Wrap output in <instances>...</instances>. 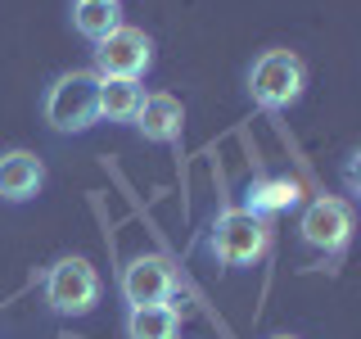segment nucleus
Segmentation results:
<instances>
[{
	"mask_svg": "<svg viewBox=\"0 0 361 339\" xmlns=\"http://www.w3.org/2000/svg\"><path fill=\"white\" fill-rule=\"evenodd\" d=\"M149 64H154V41L149 32L131 28V23H122L104 41H95V77H135L140 82Z\"/></svg>",
	"mask_w": 361,
	"mask_h": 339,
	"instance_id": "nucleus-5",
	"label": "nucleus"
},
{
	"mask_svg": "<svg viewBox=\"0 0 361 339\" xmlns=\"http://www.w3.org/2000/svg\"><path fill=\"white\" fill-rule=\"evenodd\" d=\"M145 100V86L135 77H99L95 86V109L104 122H131Z\"/></svg>",
	"mask_w": 361,
	"mask_h": 339,
	"instance_id": "nucleus-10",
	"label": "nucleus"
},
{
	"mask_svg": "<svg viewBox=\"0 0 361 339\" xmlns=\"http://www.w3.org/2000/svg\"><path fill=\"white\" fill-rule=\"evenodd\" d=\"M131 122H135V131H140L149 145H172V141H180L185 109H180L176 95H167V90H154V95L140 100V109H135Z\"/></svg>",
	"mask_w": 361,
	"mask_h": 339,
	"instance_id": "nucleus-8",
	"label": "nucleus"
},
{
	"mask_svg": "<svg viewBox=\"0 0 361 339\" xmlns=\"http://www.w3.org/2000/svg\"><path fill=\"white\" fill-rule=\"evenodd\" d=\"M271 244V222L248 208H221L208 235V254L221 267H253Z\"/></svg>",
	"mask_w": 361,
	"mask_h": 339,
	"instance_id": "nucleus-1",
	"label": "nucleus"
},
{
	"mask_svg": "<svg viewBox=\"0 0 361 339\" xmlns=\"http://www.w3.org/2000/svg\"><path fill=\"white\" fill-rule=\"evenodd\" d=\"M95 86L99 77L90 68H73V73H59L45 90V122H50L59 136H77L86 127L99 122V109H95Z\"/></svg>",
	"mask_w": 361,
	"mask_h": 339,
	"instance_id": "nucleus-3",
	"label": "nucleus"
},
{
	"mask_svg": "<svg viewBox=\"0 0 361 339\" xmlns=\"http://www.w3.org/2000/svg\"><path fill=\"white\" fill-rule=\"evenodd\" d=\"M298 181H289V177H257L253 186H248V203L244 208L248 213H257V218H271V213H285L298 203Z\"/></svg>",
	"mask_w": 361,
	"mask_h": 339,
	"instance_id": "nucleus-11",
	"label": "nucleus"
},
{
	"mask_svg": "<svg viewBox=\"0 0 361 339\" xmlns=\"http://www.w3.org/2000/svg\"><path fill=\"white\" fill-rule=\"evenodd\" d=\"M271 339H293V335H271Z\"/></svg>",
	"mask_w": 361,
	"mask_h": 339,
	"instance_id": "nucleus-14",
	"label": "nucleus"
},
{
	"mask_svg": "<svg viewBox=\"0 0 361 339\" xmlns=\"http://www.w3.org/2000/svg\"><path fill=\"white\" fill-rule=\"evenodd\" d=\"M302 86H307V64L293 50H262L253 59V68H248V95L267 113H280V109L298 105Z\"/></svg>",
	"mask_w": 361,
	"mask_h": 339,
	"instance_id": "nucleus-2",
	"label": "nucleus"
},
{
	"mask_svg": "<svg viewBox=\"0 0 361 339\" xmlns=\"http://www.w3.org/2000/svg\"><path fill=\"white\" fill-rule=\"evenodd\" d=\"M176 335H180V312L167 303L127 312V339H176Z\"/></svg>",
	"mask_w": 361,
	"mask_h": 339,
	"instance_id": "nucleus-13",
	"label": "nucleus"
},
{
	"mask_svg": "<svg viewBox=\"0 0 361 339\" xmlns=\"http://www.w3.org/2000/svg\"><path fill=\"white\" fill-rule=\"evenodd\" d=\"M41 294H45V308L54 316H86V312H95L104 285H99V271L86 258H59L45 271Z\"/></svg>",
	"mask_w": 361,
	"mask_h": 339,
	"instance_id": "nucleus-4",
	"label": "nucleus"
},
{
	"mask_svg": "<svg viewBox=\"0 0 361 339\" xmlns=\"http://www.w3.org/2000/svg\"><path fill=\"white\" fill-rule=\"evenodd\" d=\"M73 28L86 41H104L113 28H122V5L118 0H77L73 5Z\"/></svg>",
	"mask_w": 361,
	"mask_h": 339,
	"instance_id": "nucleus-12",
	"label": "nucleus"
},
{
	"mask_svg": "<svg viewBox=\"0 0 361 339\" xmlns=\"http://www.w3.org/2000/svg\"><path fill=\"white\" fill-rule=\"evenodd\" d=\"M45 186V163L32 150H9L0 154V199L5 203H27Z\"/></svg>",
	"mask_w": 361,
	"mask_h": 339,
	"instance_id": "nucleus-9",
	"label": "nucleus"
},
{
	"mask_svg": "<svg viewBox=\"0 0 361 339\" xmlns=\"http://www.w3.org/2000/svg\"><path fill=\"white\" fill-rule=\"evenodd\" d=\"M118 290L127 299V308H154V303H167V294L176 290V271L163 254H135L122 267Z\"/></svg>",
	"mask_w": 361,
	"mask_h": 339,
	"instance_id": "nucleus-7",
	"label": "nucleus"
},
{
	"mask_svg": "<svg viewBox=\"0 0 361 339\" xmlns=\"http://www.w3.org/2000/svg\"><path fill=\"white\" fill-rule=\"evenodd\" d=\"M353 226H357L353 203L325 195V199H312L307 208H302V218H298V235H302V244L321 249V254H338V249L353 240Z\"/></svg>",
	"mask_w": 361,
	"mask_h": 339,
	"instance_id": "nucleus-6",
	"label": "nucleus"
}]
</instances>
